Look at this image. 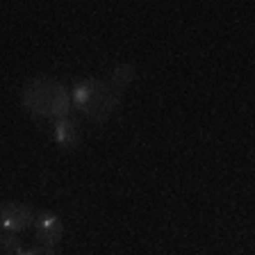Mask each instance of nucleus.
Returning <instances> with one entry per match:
<instances>
[{"instance_id":"f257e3e1","label":"nucleus","mask_w":255,"mask_h":255,"mask_svg":"<svg viewBox=\"0 0 255 255\" xmlns=\"http://www.w3.org/2000/svg\"><path fill=\"white\" fill-rule=\"evenodd\" d=\"M23 105L32 117L59 121L69 117L73 94L53 78H34L23 89Z\"/></svg>"},{"instance_id":"f03ea898","label":"nucleus","mask_w":255,"mask_h":255,"mask_svg":"<svg viewBox=\"0 0 255 255\" xmlns=\"http://www.w3.org/2000/svg\"><path fill=\"white\" fill-rule=\"evenodd\" d=\"M71 94H73L75 110L94 123H103L112 119V114L119 110V103H121V91L117 87H112V82L98 78L78 82Z\"/></svg>"},{"instance_id":"7ed1b4c3","label":"nucleus","mask_w":255,"mask_h":255,"mask_svg":"<svg viewBox=\"0 0 255 255\" xmlns=\"http://www.w3.org/2000/svg\"><path fill=\"white\" fill-rule=\"evenodd\" d=\"M34 221H37L34 212L27 205H23V203L7 201L0 207V228L5 233H14V235L23 233L30 226H34Z\"/></svg>"},{"instance_id":"20e7f679","label":"nucleus","mask_w":255,"mask_h":255,"mask_svg":"<svg viewBox=\"0 0 255 255\" xmlns=\"http://www.w3.org/2000/svg\"><path fill=\"white\" fill-rule=\"evenodd\" d=\"M34 235H37V242L41 246H50V249H55L64 237L62 219L53 212H39L37 221H34Z\"/></svg>"},{"instance_id":"39448f33","label":"nucleus","mask_w":255,"mask_h":255,"mask_svg":"<svg viewBox=\"0 0 255 255\" xmlns=\"http://www.w3.org/2000/svg\"><path fill=\"white\" fill-rule=\"evenodd\" d=\"M53 137L62 148H73V146L80 143V126L71 117L59 119V121H55Z\"/></svg>"},{"instance_id":"423d86ee","label":"nucleus","mask_w":255,"mask_h":255,"mask_svg":"<svg viewBox=\"0 0 255 255\" xmlns=\"http://www.w3.org/2000/svg\"><path fill=\"white\" fill-rule=\"evenodd\" d=\"M134 78H137V66H134V64H117L110 73L112 87H117V89H123V87L132 85Z\"/></svg>"},{"instance_id":"0eeeda50","label":"nucleus","mask_w":255,"mask_h":255,"mask_svg":"<svg viewBox=\"0 0 255 255\" xmlns=\"http://www.w3.org/2000/svg\"><path fill=\"white\" fill-rule=\"evenodd\" d=\"M0 246H2V253H5V255H23V253H25L23 242L16 237L14 233L5 235V237H2V242H0Z\"/></svg>"},{"instance_id":"6e6552de","label":"nucleus","mask_w":255,"mask_h":255,"mask_svg":"<svg viewBox=\"0 0 255 255\" xmlns=\"http://www.w3.org/2000/svg\"><path fill=\"white\" fill-rule=\"evenodd\" d=\"M23 255H59L55 249H50V246H32V249H25V253Z\"/></svg>"}]
</instances>
